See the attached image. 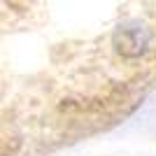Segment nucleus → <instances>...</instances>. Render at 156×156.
<instances>
[{
  "mask_svg": "<svg viewBox=\"0 0 156 156\" xmlns=\"http://www.w3.org/2000/svg\"><path fill=\"white\" fill-rule=\"evenodd\" d=\"M112 42H114V49H117L121 56H126V58H137V56L147 54V49H149L151 30L142 21H124V23H119V28L114 30Z\"/></svg>",
  "mask_w": 156,
  "mask_h": 156,
  "instance_id": "f257e3e1",
  "label": "nucleus"
}]
</instances>
